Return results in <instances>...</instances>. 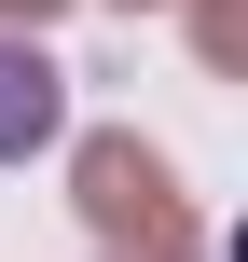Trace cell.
Masks as SVG:
<instances>
[{
  "mask_svg": "<svg viewBox=\"0 0 248 262\" xmlns=\"http://www.w3.org/2000/svg\"><path fill=\"white\" fill-rule=\"evenodd\" d=\"M83 207H97V235L124 262H193V221H179V193H166V166L138 138H83Z\"/></svg>",
  "mask_w": 248,
  "mask_h": 262,
  "instance_id": "cell-1",
  "label": "cell"
},
{
  "mask_svg": "<svg viewBox=\"0 0 248 262\" xmlns=\"http://www.w3.org/2000/svg\"><path fill=\"white\" fill-rule=\"evenodd\" d=\"M55 124H69V69H55L41 41H0V166H14V152H41Z\"/></svg>",
  "mask_w": 248,
  "mask_h": 262,
  "instance_id": "cell-2",
  "label": "cell"
},
{
  "mask_svg": "<svg viewBox=\"0 0 248 262\" xmlns=\"http://www.w3.org/2000/svg\"><path fill=\"white\" fill-rule=\"evenodd\" d=\"M193 41H207V69H235L248 55V0H193Z\"/></svg>",
  "mask_w": 248,
  "mask_h": 262,
  "instance_id": "cell-3",
  "label": "cell"
},
{
  "mask_svg": "<svg viewBox=\"0 0 248 262\" xmlns=\"http://www.w3.org/2000/svg\"><path fill=\"white\" fill-rule=\"evenodd\" d=\"M0 14H14V28H41V14H55V0H0Z\"/></svg>",
  "mask_w": 248,
  "mask_h": 262,
  "instance_id": "cell-4",
  "label": "cell"
}]
</instances>
